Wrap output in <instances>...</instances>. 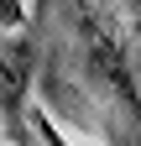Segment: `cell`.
<instances>
[{"label": "cell", "instance_id": "obj_1", "mask_svg": "<svg viewBox=\"0 0 141 146\" xmlns=\"http://www.w3.org/2000/svg\"><path fill=\"white\" fill-rule=\"evenodd\" d=\"M84 52H89V73L99 78V89H110V99L120 110L141 115V94H136V78H131V63H126V47L104 31L94 16H84Z\"/></svg>", "mask_w": 141, "mask_h": 146}, {"label": "cell", "instance_id": "obj_2", "mask_svg": "<svg viewBox=\"0 0 141 146\" xmlns=\"http://www.w3.org/2000/svg\"><path fill=\"white\" fill-rule=\"evenodd\" d=\"M26 78H31V52L16 42L0 52V110L16 120L21 115V99H26Z\"/></svg>", "mask_w": 141, "mask_h": 146}, {"label": "cell", "instance_id": "obj_3", "mask_svg": "<svg viewBox=\"0 0 141 146\" xmlns=\"http://www.w3.org/2000/svg\"><path fill=\"white\" fill-rule=\"evenodd\" d=\"M31 120H37V131H42V141H47V146H73V141H63V131H58L47 115H31Z\"/></svg>", "mask_w": 141, "mask_h": 146}, {"label": "cell", "instance_id": "obj_4", "mask_svg": "<svg viewBox=\"0 0 141 146\" xmlns=\"http://www.w3.org/2000/svg\"><path fill=\"white\" fill-rule=\"evenodd\" d=\"M0 21H5V26H21V5H16V0H0Z\"/></svg>", "mask_w": 141, "mask_h": 146}]
</instances>
